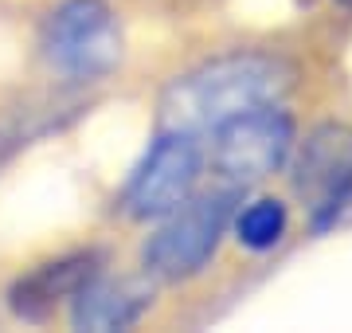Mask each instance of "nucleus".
Segmentation results:
<instances>
[{
	"instance_id": "f257e3e1",
	"label": "nucleus",
	"mask_w": 352,
	"mask_h": 333,
	"mask_svg": "<svg viewBox=\"0 0 352 333\" xmlns=\"http://www.w3.org/2000/svg\"><path fill=\"white\" fill-rule=\"evenodd\" d=\"M289 87H294V67L286 59L263 52H231L176 78L164 90L157 118L161 129L208 133L227 118L282 103Z\"/></svg>"
},
{
	"instance_id": "f03ea898",
	"label": "nucleus",
	"mask_w": 352,
	"mask_h": 333,
	"mask_svg": "<svg viewBox=\"0 0 352 333\" xmlns=\"http://www.w3.org/2000/svg\"><path fill=\"white\" fill-rule=\"evenodd\" d=\"M235 200H239V189L219 184L215 193L204 196L192 193L180 208L161 216V228L153 231L145 251H141L145 270L153 279H168V282L200 275L208 267V259L215 255L223 231L231 228Z\"/></svg>"
},
{
	"instance_id": "7ed1b4c3",
	"label": "nucleus",
	"mask_w": 352,
	"mask_h": 333,
	"mask_svg": "<svg viewBox=\"0 0 352 333\" xmlns=\"http://www.w3.org/2000/svg\"><path fill=\"white\" fill-rule=\"evenodd\" d=\"M294 153V122L286 110L258 106L247 114H235L212 129V169L227 189H254Z\"/></svg>"
},
{
	"instance_id": "20e7f679",
	"label": "nucleus",
	"mask_w": 352,
	"mask_h": 333,
	"mask_svg": "<svg viewBox=\"0 0 352 333\" xmlns=\"http://www.w3.org/2000/svg\"><path fill=\"white\" fill-rule=\"evenodd\" d=\"M43 55L71 78H102L122 59V28L106 0H63L43 24Z\"/></svg>"
},
{
	"instance_id": "39448f33",
	"label": "nucleus",
	"mask_w": 352,
	"mask_h": 333,
	"mask_svg": "<svg viewBox=\"0 0 352 333\" xmlns=\"http://www.w3.org/2000/svg\"><path fill=\"white\" fill-rule=\"evenodd\" d=\"M294 193L317 231L352 224V129L321 126L294 161Z\"/></svg>"
},
{
	"instance_id": "423d86ee",
	"label": "nucleus",
	"mask_w": 352,
	"mask_h": 333,
	"mask_svg": "<svg viewBox=\"0 0 352 333\" xmlns=\"http://www.w3.org/2000/svg\"><path fill=\"white\" fill-rule=\"evenodd\" d=\"M204 173V157L196 145V133L180 129H161V138L149 145V153L141 157L133 177L126 184L122 208L129 219H161L173 208H180L196 193Z\"/></svg>"
},
{
	"instance_id": "0eeeda50",
	"label": "nucleus",
	"mask_w": 352,
	"mask_h": 333,
	"mask_svg": "<svg viewBox=\"0 0 352 333\" xmlns=\"http://www.w3.org/2000/svg\"><path fill=\"white\" fill-rule=\"evenodd\" d=\"M153 306V290L133 279H106V275H90L78 294L71 298V325L75 330H129L145 318Z\"/></svg>"
},
{
	"instance_id": "6e6552de",
	"label": "nucleus",
	"mask_w": 352,
	"mask_h": 333,
	"mask_svg": "<svg viewBox=\"0 0 352 333\" xmlns=\"http://www.w3.org/2000/svg\"><path fill=\"white\" fill-rule=\"evenodd\" d=\"M90 275H98V259L94 255H71V259H59V263H43V267H36L32 275H24L12 286L8 306L20 318L39 321L47 318L59 302H71Z\"/></svg>"
},
{
	"instance_id": "1a4fd4ad",
	"label": "nucleus",
	"mask_w": 352,
	"mask_h": 333,
	"mask_svg": "<svg viewBox=\"0 0 352 333\" xmlns=\"http://www.w3.org/2000/svg\"><path fill=\"white\" fill-rule=\"evenodd\" d=\"M231 228L247 251H274L289 231V212L278 196H254L231 216Z\"/></svg>"
}]
</instances>
